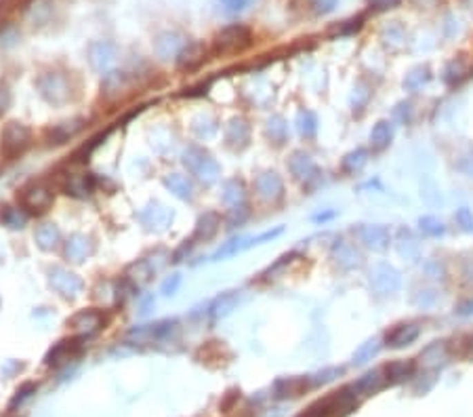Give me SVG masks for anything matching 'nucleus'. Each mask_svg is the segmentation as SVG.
<instances>
[{
  "label": "nucleus",
  "mask_w": 473,
  "mask_h": 417,
  "mask_svg": "<svg viewBox=\"0 0 473 417\" xmlns=\"http://www.w3.org/2000/svg\"><path fill=\"white\" fill-rule=\"evenodd\" d=\"M32 394H36V384H23L19 390H17V394L13 396V400H11V405H9V409L13 411V409H17L19 405H23Z\"/></svg>",
  "instance_id": "41"
},
{
  "label": "nucleus",
  "mask_w": 473,
  "mask_h": 417,
  "mask_svg": "<svg viewBox=\"0 0 473 417\" xmlns=\"http://www.w3.org/2000/svg\"><path fill=\"white\" fill-rule=\"evenodd\" d=\"M309 386V378L301 380V378H284V380H278L276 386H273V392H276V398H295V396H301V392Z\"/></svg>",
  "instance_id": "24"
},
{
  "label": "nucleus",
  "mask_w": 473,
  "mask_h": 417,
  "mask_svg": "<svg viewBox=\"0 0 473 417\" xmlns=\"http://www.w3.org/2000/svg\"><path fill=\"white\" fill-rule=\"evenodd\" d=\"M9 102H11V95H9V91H7L5 86H0V112H5V110H7Z\"/></svg>",
  "instance_id": "48"
},
{
  "label": "nucleus",
  "mask_w": 473,
  "mask_h": 417,
  "mask_svg": "<svg viewBox=\"0 0 473 417\" xmlns=\"http://www.w3.org/2000/svg\"><path fill=\"white\" fill-rule=\"evenodd\" d=\"M88 253H90V241L82 234H76L66 243V255L72 261H84Z\"/></svg>",
  "instance_id": "29"
},
{
  "label": "nucleus",
  "mask_w": 473,
  "mask_h": 417,
  "mask_svg": "<svg viewBox=\"0 0 473 417\" xmlns=\"http://www.w3.org/2000/svg\"><path fill=\"white\" fill-rule=\"evenodd\" d=\"M366 163H368V150L358 148V150L349 152V154L343 158L341 167H343V171H345V173H358V171H362V169H364V165H366Z\"/></svg>",
  "instance_id": "34"
},
{
  "label": "nucleus",
  "mask_w": 473,
  "mask_h": 417,
  "mask_svg": "<svg viewBox=\"0 0 473 417\" xmlns=\"http://www.w3.org/2000/svg\"><path fill=\"white\" fill-rule=\"evenodd\" d=\"M410 247L418 251V243L412 239L410 232H408V230H402V232H400V237H398V251H400L402 255H406V257H414V253L410 251Z\"/></svg>",
  "instance_id": "40"
},
{
  "label": "nucleus",
  "mask_w": 473,
  "mask_h": 417,
  "mask_svg": "<svg viewBox=\"0 0 473 417\" xmlns=\"http://www.w3.org/2000/svg\"><path fill=\"white\" fill-rule=\"evenodd\" d=\"M287 131H289L287 122H284L280 116H276V118H271L267 122V137L276 144H284V139H287Z\"/></svg>",
  "instance_id": "38"
},
{
  "label": "nucleus",
  "mask_w": 473,
  "mask_h": 417,
  "mask_svg": "<svg viewBox=\"0 0 473 417\" xmlns=\"http://www.w3.org/2000/svg\"><path fill=\"white\" fill-rule=\"evenodd\" d=\"M456 223L465 230V232H473V213L467 207H461L456 211Z\"/></svg>",
  "instance_id": "43"
},
{
  "label": "nucleus",
  "mask_w": 473,
  "mask_h": 417,
  "mask_svg": "<svg viewBox=\"0 0 473 417\" xmlns=\"http://www.w3.org/2000/svg\"><path fill=\"white\" fill-rule=\"evenodd\" d=\"M448 362L446 342H434L421 352V364L425 369H440Z\"/></svg>",
  "instance_id": "20"
},
{
  "label": "nucleus",
  "mask_w": 473,
  "mask_h": 417,
  "mask_svg": "<svg viewBox=\"0 0 473 417\" xmlns=\"http://www.w3.org/2000/svg\"><path fill=\"white\" fill-rule=\"evenodd\" d=\"M238 302H240V293L238 291H225V293L217 295L211 302V306H209L211 318L213 320H221V318L229 316L235 310V306H238Z\"/></svg>",
  "instance_id": "17"
},
{
  "label": "nucleus",
  "mask_w": 473,
  "mask_h": 417,
  "mask_svg": "<svg viewBox=\"0 0 473 417\" xmlns=\"http://www.w3.org/2000/svg\"><path fill=\"white\" fill-rule=\"evenodd\" d=\"M289 169L295 175V179L301 181V183H309V181L318 179V175H320L316 163L305 152H295L293 158H291V163H289Z\"/></svg>",
  "instance_id": "14"
},
{
  "label": "nucleus",
  "mask_w": 473,
  "mask_h": 417,
  "mask_svg": "<svg viewBox=\"0 0 473 417\" xmlns=\"http://www.w3.org/2000/svg\"><path fill=\"white\" fill-rule=\"evenodd\" d=\"M421 335V329L416 327L414 322H402L396 324V327L385 335V346L392 350H402L410 344H414Z\"/></svg>",
  "instance_id": "6"
},
{
  "label": "nucleus",
  "mask_w": 473,
  "mask_h": 417,
  "mask_svg": "<svg viewBox=\"0 0 473 417\" xmlns=\"http://www.w3.org/2000/svg\"><path fill=\"white\" fill-rule=\"evenodd\" d=\"M418 228H421V232H423L425 237H432V239H438V237H442L444 232H446L444 221L438 219V217H434V215H425V217H421V219H418Z\"/></svg>",
  "instance_id": "35"
},
{
  "label": "nucleus",
  "mask_w": 473,
  "mask_h": 417,
  "mask_svg": "<svg viewBox=\"0 0 473 417\" xmlns=\"http://www.w3.org/2000/svg\"><path fill=\"white\" fill-rule=\"evenodd\" d=\"M221 198H223V203H225L229 209L244 207V205H247V188H244V183H242L240 179H229V181H225V188H223Z\"/></svg>",
  "instance_id": "23"
},
{
  "label": "nucleus",
  "mask_w": 473,
  "mask_h": 417,
  "mask_svg": "<svg viewBox=\"0 0 473 417\" xmlns=\"http://www.w3.org/2000/svg\"><path fill=\"white\" fill-rule=\"evenodd\" d=\"M219 225H221V215L211 211V213H204L198 223H196V230H194V241H211L215 239V234L219 232Z\"/></svg>",
  "instance_id": "22"
},
{
  "label": "nucleus",
  "mask_w": 473,
  "mask_h": 417,
  "mask_svg": "<svg viewBox=\"0 0 473 417\" xmlns=\"http://www.w3.org/2000/svg\"><path fill=\"white\" fill-rule=\"evenodd\" d=\"M247 241H249V237H233V239H229L227 243H223V245L215 251L213 261L227 259V257H233V255H238V253L247 251Z\"/></svg>",
  "instance_id": "30"
},
{
  "label": "nucleus",
  "mask_w": 473,
  "mask_h": 417,
  "mask_svg": "<svg viewBox=\"0 0 473 417\" xmlns=\"http://www.w3.org/2000/svg\"><path fill=\"white\" fill-rule=\"evenodd\" d=\"M225 139H227V146L233 150H242L249 139H251V129L242 118H233L227 129H225Z\"/></svg>",
  "instance_id": "19"
},
{
  "label": "nucleus",
  "mask_w": 473,
  "mask_h": 417,
  "mask_svg": "<svg viewBox=\"0 0 473 417\" xmlns=\"http://www.w3.org/2000/svg\"><path fill=\"white\" fill-rule=\"evenodd\" d=\"M383 384H385L383 371L372 369V371H366L364 376H360V378L351 384V388H354L356 394H360V396H370V394H374V392L381 390Z\"/></svg>",
  "instance_id": "18"
},
{
  "label": "nucleus",
  "mask_w": 473,
  "mask_h": 417,
  "mask_svg": "<svg viewBox=\"0 0 473 417\" xmlns=\"http://www.w3.org/2000/svg\"><path fill=\"white\" fill-rule=\"evenodd\" d=\"M471 352H473V337H471Z\"/></svg>",
  "instance_id": "49"
},
{
  "label": "nucleus",
  "mask_w": 473,
  "mask_h": 417,
  "mask_svg": "<svg viewBox=\"0 0 473 417\" xmlns=\"http://www.w3.org/2000/svg\"><path fill=\"white\" fill-rule=\"evenodd\" d=\"M394 122L392 120H378L372 131H370V144L374 150H385L389 144H392V139H394Z\"/></svg>",
  "instance_id": "25"
},
{
  "label": "nucleus",
  "mask_w": 473,
  "mask_h": 417,
  "mask_svg": "<svg viewBox=\"0 0 473 417\" xmlns=\"http://www.w3.org/2000/svg\"><path fill=\"white\" fill-rule=\"evenodd\" d=\"M49 283L66 299H74L82 291V281L76 274L68 272L66 268H53L49 274Z\"/></svg>",
  "instance_id": "4"
},
{
  "label": "nucleus",
  "mask_w": 473,
  "mask_h": 417,
  "mask_svg": "<svg viewBox=\"0 0 473 417\" xmlns=\"http://www.w3.org/2000/svg\"><path fill=\"white\" fill-rule=\"evenodd\" d=\"M59 241H61V234L53 223H44L36 230V245L42 251H53L59 245Z\"/></svg>",
  "instance_id": "27"
},
{
  "label": "nucleus",
  "mask_w": 473,
  "mask_h": 417,
  "mask_svg": "<svg viewBox=\"0 0 473 417\" xmlns=\"http://www.w3.org/2000/svg\"><path fill=\"white\" fill-rule=\"evenodd\" d=\"M223 3V7L229 11V13H240V11H244L253 0H221Z\"/></svg>",
  "instance_id": "44"
},
{
  "label": "nucleus",
  "mask_w": 473,
  "mask_h": 417,
  "mask_svg": "<svg viewBox=\"0 0 473 417\" xmlns=\"http://www.w3.org/2000/svg\"><path fill=\"white\" fill-rule=\"evenodd\" d=\"M416 373V362L414 360H392L383 367V376H385V382L387 384H404V382H410Z\"/></svg>",
  "instance_id": "13"
},
{
  "label": "nucleus",
  "mask_w": 473,
  "mask_h": 417,
  "mask_svg": "<svg viewBox=\"0 0 473 417\" xmlns=\"http://www.w3.org/2000/svg\"><path fill=\"white\" fill-rule=\"evenodd\" d=\"M185 46H187V40L179 32H166L158 36L154 51L160 59H171V57H179Z\"/></svg>",
  "instance_id": "11"
},
{
  "label": "nucleus",
  "mask_w": 473,
  "mask_h": 417,
  "mask_svg": "<svg viewBox=\"0 0 473 417\" xmlns=\"http://www.w3.org/2000/svg\"><path fill=\"white\" fill-rule=\"evenodd\" d=\"M297 127H299V133L303 137H313L316 131H318V118L313 112L305 110V112H299L297 116Z\"/></svg>",
  "instance_id": "37"
},
{
  "label": "nucleus",
  "mask_w": 473,
  "mask_h": 417,
  "mask_svg": "<svg viewBox=\"0 0 473 417\" xmlns=\"http://www.w3.org/2000/svg\"><path fill=\"white\" fill-rule=\"evenodd\" d=\"M164 185H166V188H168L177 198H181V201H189V198L194 196V185H192V181H189L185 175L173 173L171 177L164 179Z\"/></svg>",
  "instance_id": "26"
},
{
  "label": "nucleus",
  "mask_w": 473,
  "mask_h": 417,
  "mask_svg": "<svg viewBox=\"0 0 473 417\" xmlns=\"http://www.w3.org/2000/svg\"><path fill=\"white\" fill-rule=\"evenodd\" d=\"M30 142V131L21 122H9L3 133V146L7 154H17L21 152Z\"/></svg>",
  "instance_id": "12"
},
{
  "label": "nucleus",
  "mask_w": 473,
  "mask_h": 417,
  "mask_svg": "<svg viewBox=\"0 0 473 417\" xmlns=\"http://www.w3.org/2000/svg\"><path fill=\"white\" fill-rule=\"evenodd\" d=\"M90 66L97 72H108L116 64V46L112 42H93L88 49Z\"/></svg>",
  "instance_id": "7"
},
{
  "label": "nucleus",
  "mask_w": 473,
  "mask_h": 417,
  "mask_svg": "<svg viewBox=\"0 0 473 417\" xmlns=\"http://www.w3.org/2000/svg\"><path fill=\"white\" fill-rule=\"evenodd\" d=\"M70 324L82 335H93L104 327V316L99 310H82L70 318Z\"/></svg>",
  "instance_id": "15"
},
{
  "label": "nucleus",
  "mask_w": 473,
  "mask_h": 417,
  "mask_svg": "<svg viewBox=\"0 0 473 417\" xmlns=\"http://www.w3.org/2000/svg\"><path fill=\"white\" fill-rule=\"evenodd\" d=\"M53 203V192L46 188V185H32L23 192V207L34 211V213H42L51 207Z\"/></svg>",
  "instance_id": "16"
},
{
  "label": "nucleus",
  "mask_w": 473,
  "mask_h": 417,
  "mask_svg": "<svg viewBox=\"0 0 473 417\" xmlns=\"http://www.w3.org/2000/svg\"><path fill=\"white\" fill-rule=\"evenodd\" d=\"M432 80V72H429V68H414L410 74H406V78H404V86L408 89V91H418V89H423L425 84H427Z\"/></svg>",
  "instance_id": "36"
},
{
  "label": "nucleus",
  "mask_w": 473,
  "mask_h": 417,
  "mask_svg": "<svg viewBox=\"0 0 473 417\" xmlns=\"http://www.w3.org/2000/svg\"><path fill=\"white\" fill-rule=\"evenodd\" d=\"M183 163H185V167L189 171H192L198 179H202L204 183H213L221 175V169H219L217 160L211 154H206L204 150H200V148H189L185 152Z\"/></svg>",
  "instance_id": "1"
},
{
  "label": "nucleus",
  "mask_w": 473,
  "mask_h": 417,
  "mask_svg": "<svg viewBox=\"0 0 473 417\" xmlns=\"http://www.w3.org/2000/svg\"><path fill=\"white\" fill-rule=\"evenodd\" d=\"M0 219H3L9 228H21L26 223V215L19 209H7L5 215H0Z\"/></svg>",
  "instance_id": "42"
},
{
  "label": "nucleus",
  "mask_w": 473,
  "mask_h": 417,
  "mask_svg": "<svg viewBox=\"0 0 473 417\" xmlns=\"http://www.w3.org/2000/svg\"><path fill=\"white\" fill-rule=\"evenodd\" d=\"M400 3V0H370V5L374 9H392Z\"/></svg>",
  "instance_id": "47"
},
{
  "label": "nucleus",
  "mask_w": 473,
  "mask_h": 417,
  "mask_svg": "<svg viewBox=\"0 0 473 417\" xmlns=\"http://www.w3.org/2000/svg\"><path fill=\"white\" fill-rule=\"evenodd\" d=\"M356 239L370 251H387L392 243V232L387 225L381 223H362L354 230Z\"/></svg>",
  "instance_id": "3"
},
{
  "label": "nucleus",
  "mask_w": 473,
  "mask_h": 417,
  "mask_svg": "<svg viewBox=\"0 0 473 417\" xmlns=\"http://www.w3.org/2000/svg\"><path fill=\"white\" fill-rule=\"evenodd\" d=\"M95 188V179L93 175H80V177H70V181L66 183V192L76 196V198H82L86 194H90V190Z\"/></svg>",
  "instance_id": "31"
},
{
  "label": "nucleus",
  "mask_w": 473,
  "mask_h": 417,
  "mask_svg": "<svg viewBox=\"0 0 473 417\" xmlns=\"http://www.w3.org/2000/svg\"><path fill=\"white\" fill-rule=\"evenodd\" d=\"M249 42H251V30L244 26H229L217 36V46L223 51L242 49Z\"/></svg>",
  "instance_id": "10"
},
{
  "label": "nucleus",
  "mask_w": 473,
  "mask_h": 417,
  "mask_svg": "<svg viewBox=\"0 0 473 417\" xmlns=\"http://www.w3.org/2000/svg\"><path fill=\"white\" fill-rule=\"evenodd\" d=\"M255 192L267 203H276L284 196V181L276 171H265L255 179Z\"/></svg>",
  "instance_id": "5"
},
{
  "label": "nucleus",
  "mask_w": 473,
  "mask_h": 417,
  "mask_svg": "<svg viewBox=\"0 0 473 417\" xmlns=\"http://www.w3.org/2000/svg\"><path fill=\"white\" fill-rule=\"evenodd\" d=\"M454 314H456V316H463V318L473 316V299H465V302H461V304L454 308Z\"/></svg>",
  "instance_id": "46"
},
{
  "label": "nucleus",
  "mask_w": 473,
  "mask_h": 417,
  "mask_svg": "<svg viewBox=\"0 0 473 417\" xmlns=\"http://www.w3.org/2000/svg\"><path fill=\"white\" fill-rule=\"evenodd\" d=\"M78 344H80V340H64V342L55 344V346L49 350V354H46L44 362L49 364V367H57V364L70 360L72 354L78 352V348H80Z\"/></svg>",
  "instance_id": "21"
},
{
  "label": "nucleus",
  "mask_w": 473,
  "mask_h": 417,
  "mask_svg": "<svg viewBox=\"0 0 473 417\" xmlns=\"http://www.w3.org/2000/svg\"><path fill=\"white\" fill-rule=\"evenodd\" d=\"M177 327V320H158L152 324H144V327H135L128 331V337H137L139 342L148 340H164L168 337Z\"/></svg>",
  "instance_id": "8"
},
{
  "label": "nucleus",
  "mask_w": 473,
  "mask_h": 417,
  "mask_svg": "<svg viewBox=\"0 0 473 417\" xmlns=\"http://www.w3.org/2000/svg\"><path fill=\"white\" fill-rule=\"evenodd\" d=\"M343 373H345V369H343V367H326V369L318 371V373H313V376L309 378V386L318 388V386L333 384V382L339 380Z\"/></svg>",
  "instance_id": "33"
},
{
  "label": "nucleus",
  "mask_w": 473,
  "mask_h": 417,
  "mask_svg": "<svg viewBox=\"0 0 473 417\" xmlns=\"http://www.w3.org/2000/svg\"><path fill=\"white\" fill-rule=\"evenodd\" d=\"M179 285H181V276H179V274H173L171 278H166V281H164L162 293H164V295H175L177 289H179Z\"/></svg>",
  "instance_id": "45"
},
{
  "label": "nucleus",
  "mask_w": 473,
  "mask_h": 417,
  "mask_svg": "<svg viewBox=\"0 0 473 417\" xmlns=\"http://www.w3.org/2000/svg\"><path fill=\"white\" fill-rule=\"evenodd\" d=\"M38 86H40V93L42 98L46 102L51 104H61L68 100V84L61 76L57 74H46L38 80Z\"/></svg>",
  "instance_id": "9"
},
{
  "label": "nucleus",
  "mask_w": 473,
  "mask_h": 417,
  "mask_svg": "<svg viewBox=\"0 0 473 417\" xmlns=\"http://www.w3.org/2000/svg\"><path fill=\"white\" fill-rule=\"evenodd\" d=\"M378 350H381V340L378 337H374V340H368L366 344H362L356 352H354V358H351V362L354 364H366L368 360H372L376 354H378Z\"/></svg>",
  "instance_id": "32"
},
{
  "label": "nucleus",
  "mask_w": 473,
  "mask_h": 417,
  "mask_svg": "<svg viewBox=\"0 0 473 417\" xmlns=\"http://www.w3.org/2000/svg\"><path fill=\"white\" fill-rule=\"evenodd\" d=\"M368 283L372 287V291H376L378 295H392L400 289L402 285V276L400 272L389 266V263H374L368 272Z\"/></svg>",
  "instance_id": "2"
},
{
  "label": "nucleus",
  "mask_w": 473,
  "mask_h": 417,
  "mask_svg": "<svg viewBox=\"0 0 473 417\" xmlns=\"http://www.w3.org/2000/svg\"><path fill=\"white\" fill-rule=\"evenodd\" d=\"M330 415H335V409H333V400H330V396H328V398L318 400L316 405H311L299 417H330Z\"/></svg>",
  "instance_id": "39"
},
{
  "label": "nucleus",
  "mask_w": 473,
  "mask_h": 417,
  "mask_svg": "<svg viewBox=\"0 0 473 417\" xmlns=\"http://www.w3.org/2000/svg\"><path fill=\"white\" fill-rule=\"evenodd\" d=\"M333 257L337 259V263L343 268V270H351L356 266H360V253L356 251V247L339 241V245L333 247Z\"/></svg>",
  "instance_id": "28"
}]
</instances>
